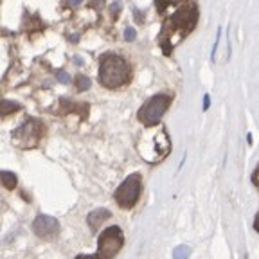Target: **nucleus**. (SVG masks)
Listing matches in <instances>:
<instances>
[{"label":"nucleus","instance_id":"8","mask_svg":"<svg viewBox=\"0 0 259 259\" xmlns=\"http://www.w3.org/2000/svg\"><path fill=\"white\" fill-rule=\"evenodd\" d=\"M110 210H106V209H96L94 212H90L89 214V218H87V223H89V227L92 229L94 232L99 229V227L103 225V222H106V220L110 218Z\"/></svg>","mask_w":259,"mask_h":259},{"label":"nucleus","instance_id":"11","mask_svg":"<svg viewBox=\"0 0 259 259\" xmlns=\"http://www.w3.org/2000/svg\"><path fill=\"white\" fill-rule=\"evenodd\" d=\"M189 254H191V250H189V247H186V245L175 248V259H186Z\"/></svg>","mask_w":259,"mask_h":259},{"label":"nucleus","instance_id":"12","mask_svg":"<svg viewBox=\"0 0 259 259\" xmlns=\"http://www.w3.org/2000/svg\"><path fill=\"white\" fill-rule=\"evenodd\" d=\"M20 106L16 105V103H11V101H2V115H8L11 113L13 110H18Z\"/></svg>","mask_w":259,"mask_h":259},{"label":"nucleus","instance_id":"3","mask_svg":"<svg viewBox=\"0 0 259 259\" xmlns=\"http://www.w3.org/2000/svg\"><path fill=\"white\" fill-rule=\"evenodd\" d=\"M122 243H124V234H122L121 229L119 227H108L99 236L96 255L99 259H113L122 248Z\"/></svg>","mask_w":259,"mask_h":259},{"label":"nucleus","instance_id":"10","mask_svg":"<svg viewBox=\"0 0 259 259\" xmlns=\"http://www.w3.org/2000/svg\"><path fill=\"white\" fill-rule=\"evenodd\" d=\"M76 87H77V90L85 92V90L90 89V79L87 76H77L76 77Z\"/></svg>","mask_w":259,"mask_h":259},{"label":"nucleus","instance_id":"18","mask_svg":"<svg viewBox=\"0 0 259 259\" xmlns=\"http://www.w3.org/2000/svg\"><path fill=\"white\" fill-rule=\"evenodd\" d=\"M110 9H112V13H115V11L119 13V9H121V4H119V2H115V4H112V8H110Z\"/></svg>","mask_w":259,"mask_h":259},{"label":"nucleus","instance_id":"2","mask_svg":"<svg viewBox=\"0 0 259 259\" xmlns=\"http://www.w3.org/2000/svg\"><path fill=\"white\" fill-rule=\"evenodd\" d=\"M171 105V97L166 94H157L153 96L148 103L142 105V108L139 110V121L144 126L151 128V126H157L160 122L162 115L166 113V110Z\"/></svg>","mask_w":259,"mask_h":259},{"label":"nucleus","instance_id":"1","mask_svg":"<svg viewBox=\"0 0 259 259\" xmlns=\"http://www.w3.org/2000/svg\"><path fill=\"white\" fill-rule=\"evenodd\" d=\"M130 67L124 58L106 54L99 65V83L106 89H119L130 81Z\"/></svg>","mask_w":259,"mask_h":259},{"label":"nucleus","instance_id":"16","mask_svg":"<svg viewBox=\"0 0 259 259\" xmlns=\"http://www.w3.org/2000/svg\"><path fill=\"white\" fill-rule=\"evenodd\" d=\"M65 2H67L69 6H79L83 0H65Z\"/></svg>","mask_w":259,"mask_h":259},{"label":"nucleus","instance_id":"7","mask_svg":"<svg viewBox=\"0 0 259 259\" xmlns=\"http://www.w3.org/2000/svg\"><path fill=\"white\" fill-rule=\"evenodd\" d=\"M32 231L41 239H53L60 232V222L56 218H53V216L40 214L32 222Z\"/></svg>","mask_w":259,"mask_h":259},{"label":"nucleus","instance_id":"9","mask_svg":"<svg viewBox=\"0 0 259 259\" xmlns=\"http://www.w3.org/2000/svg\"><path fill=\"white\" fill-rule=\"evenodd\" d=\"M16 182H18V178H16L15 173H11V171H2V184H4L6 189H15Z\"/></svg>","mask_w":259,"mask_h":259},{"label":"nucleus","instance_id":"5","mask_svg":"<svg viewBox=\"0 0 259 259\" xmlns=\"http://www.w3.org/2000/svg\"><path fill=\"white\" fill-rule=\"evenodd\" d=\"M41 134H44V128L38 121L31 119V121L24 122L20 128L13 134V141L15 144H18L20 148H34L40 141Z\"/></svg>","mask_w":259,"mask_h":259},{"label":"nucleus","instance_id":"17","mask_svg":"<svg viewBox=\"0 0 259 259\" xmlns=\"http://www.w3.org/2000/svg\"><path fill=\"white\" fill-rule=\"evenodd\" d=\"M76 259H99L97 255H85V254H81V255H77Z\"/></svg>","mask_w":259,"mask_h":259},{"label":"nucleus","instance_id":"14","mask_svg":"<svg viewBox=\"0 0 259 259\" xmlns=\"http://www.w3.org/2000/svg\"><path fill=\"white\" fill-rule=\"evenodd\" d=\"M135 36H137V32H135V29L126 27V31H124V40H126V41H134V40H135Z\"/></svg>","mask_w":259,"mask_h":259},{"label":"nucleus","instance_id":"13","mask_svg":"<svg viewBox=\"0 0 259 259\" xmlns=\"http://www.w3.org/2000/svg\"><path fill=\"white\" fill-rule=\"evenodd\" d=\"M178 2H182V0H157V9H158V11H164V9H166V6L178 4Z\"/></svg>","mask_w":259,"mask_h":259},{"label":"nucleus","instance_id":"20","mask_svg":"<svg viewBox=\"0 0 259 259\" xmlns=\"http://www.w3.org/2000/svg\"><path fill=\"white\" fill-rule=\"evenodd\" d=\"M257 231H259V227H257Z\"/></svg>","mask_w":259,"mask_h":259},{"label":"nucleus","instance_id":"19","mask_svg":"<svg viewBox=\"0 0 259 259\" xmlns=\"http://www.w3.org/2000/svg\"><path fill=\"white\" fill-rule=\"evenodd\" d=\"M209 108V96H205V105H203V110Z\"/></svg>","mask_w":259,"mask_h":259},{"label":"nucleus","instance_id":"4","mask_svg":"<svg viewBox=\"0 0 259 259\" xmlns=\"http://www.w3.org/2000/svg\"><path fill=\"white\" fill-rule=\"evenodd\" d=\"M142 191V178L141 175H130L124 182L117 187L115 191V202L122 207V209H132V207L137 203L139 196H141Z\"/></svg>","mask_w":259,"mask_h":259},{"label":"nucleus","instance_id":"6","mask_svg":"<svg viewBox=\"0 0 259 259\" xmlns=\"http://www.w3.org/2000/svg\"><path fill=\"white\" fill-rule=\"evenodd\" d=\"M196 20H198V11L193 4H186L182 8H178L177 13L173 15V20H171V25L177 31L182 32H189L191 29L196 25Z\"/></svg>","mask_w":259,"mask_h":259},{"label":"nucleus","instance_id":"15","mask_svg":"<svg viewBox=\"0 0 259 259\" xmlns=\"http://www.w3.org/2000/svg\"><path fill=\"white\" fill-rule=\"evenodd\" d=\"M58 79H60L61 83H69L70 77H69V74H67V72H63V70H60V72H58Z\"/></svg>","mask_w":259,"mask_h":259}]
</instances>
